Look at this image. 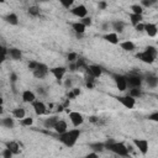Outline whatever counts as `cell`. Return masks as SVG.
Segmentation results:
<instances>
[{
    "mask_svg": "<svg viewBox=\"0 0 158 158\" xmlns=\"http://www.w3.org/2000/svg\"><path fill=\"white\" fill-rule=\"evenodd\" d=\"M135 30H136L137 32H143V30H144V23H143V22L137 23V25L135 26Z\"/></svg>",
    "mask_w": 158,
    "mask_h": 158,
    "instance_id": "41",
    "label": "cell"
},
{
    "mask_svg": "<svg viewBox=\"0 0 158 158\" xmlns=\"http://www.w3.org/2000/svg\"><path fill=\"white\" fill-rule=\"evenodd\" d=\"M74 1H75V0H59L60 5H62L63 7H65V9H69V7L74 4Z\"/></svg>",
    "mask_w": 158,
    "mask_h": 158,
    "instance_id": "35",
    "label": "cell"
},
{
    "mask_svg": "<svg viewBox=\"0 0 158 158\" xmlns=\"http://www.w3.org/2000/svg\"><path fill=\"white\" fill-rule=\"evenodd\" d=\"M144 51H146V52H148V53H151L152 56L157 57V48H156L154 46H147V47L144 48Z\"/></svg>",
    "mask_w": 158,
    "mask_h": 158,
    "instance_id": "36",
    "label": "cell"
},
{
    "mask_svg": "<svg viewBox=\"0 0 158 158\" xmlns=\"http://www.w3.org/2000/svg\"><path fill=\"white\" fill-rule=\"evenodd\" d=\"M78 69V67H77V63L75 62H70V65H69V70H72V72H75Z\"/></svg>",
    "mask_w": 158,
    "mask_h": 158,
    "instance_id": "45",
    "label": "cell"
},
{
    "mask_svg": "<svg viewBox=\"0 0 158 158\" xmlns=\"http://www.w3.org/2000/svg\"><path fill=\"white\" fill-rule=\"evenodd\" d=\"M2 2H5V0H0V4H2Z\"/></svg>",
    "mask_w": 158,
    "mask_h": 158,
    "instance_id": "56",
    "label": "cell"
},
{
    "mask_svg": "<svg viewBox=\"0 0 158 158\" xmlns=\"http://www.w3.org/2000/svg\"><path fill=\"white\" fill-rule=\"evenodd\" d=\"M137 57H138V58H139L142 62L148 63V64H151V63H153V62L156 60V57H154V56H152L151 53L146 52V51H143V52L138 53V54H137Z\"/></svg>",
    "mask_w": 158,
    "mask_h": 158,
    "instance_id": "14",
    "label": "cell"
},
{
    "mask_svg": "<svg viewBox=\"0 0 158 158\" xmlns=\"http://www.w3.org/2000/svg\"><path fill=\"white\" fill-rule=\"evenodd\" d=\"M37 65H38V62H36V60H31V62L28 63V69L35 70V69L37 68Z\"/></svg>",
    "mask_w": 158,
    "mask_h": 158,
    "instance_id": "42",
    "label": "cell"
},
{
    "mask_svg": "<svg viewBox=\"0 0 158 158\" xmlns=\"http://www.w3.org/2000/svg\"><path fill=\"white\" fill-rule=\"evenodd\" d=\"M2 112H4V110H2V106L0 105V115H2Z\"/></svg>",
    "mask_w": 158,
    "mask_h": 158,
    "instance_id": "54",
    "label": "cell"
},
{
    "mask_svg": "<svg viewBox=\"0 0 158 158\" xmlns=\"http://www.w3.org/2000/svg\"><path fill=\"white\" fill-rule=\"evenodd\" d=\"M128 95H131L132 98H139L141 95H142V91H141V88H131L130 89V93H128Z\"/></svg>",
    "mask_w": 158,
    "mask_h": 158,
    "instance_id": "32",
    "label": "cell"
},
{
    "mask_svg": "<svg viewBox=\"0 0 158 158\" xmlns=\"http://www.w3.org/2000/svg\"><path fill=\"white\" fill-rule=\"evenodd\" d=\"M149 37H156L157 36V32H158V27L156 23H144V30H143Z\"/></svg>",
    "mask_w": 158,
    "mask_h": 158,
    "instance_id": "12",
    "label": "cell"
},
{
    "mask_svg": "<svg viewBox=\"0 0 158 158\" xmlns=\"http://www.w3.org/2000/svg\"><path fill=\"white\" fill-rule=\"evenodd\" d=\"M148 118H149V120H152V121H158V112L156 111V112L151 114V115L148 116Z\"/></svg>",
    "mask_w": 158,
    "mask_h": 158,
    "instance_id": "44",
    "label": "cell"
},
{
    "mask_svg": "<svg viewBox=\"0 0 158 158\" xmlns=\"http://www.w3.org/2000/svg\"><path fill=\"white\" fill-rule=\"evenodd\" d=\"M72 28L74 30V32L75 33H78V35H81V33H84L85 32V26L80 22V21H77V22H73L72 23Z\"/></svg>",
    "mask_w": 158,
    "mask_h": 158,
    "instance_id": "21",
    "label": "cell"
},
{
    "mask_svg": "<svg viewBox=\"0 0 158 158\" xmlns=\"http://www.w3.org/2000/svg\"><path fill=\"white\" fill-rule=\"evenodd\" d=\"M40 2H47V1H49V0H38Z\"/></svg>",
    "mask_w": 158,
    "mask_h": 158,
    "instance_id": "55",
    "label": "cell"
},
{
    "mask_svg": "<svg viewBox=\"0 0 158 158\" xmlns=\"http://www.w3.org/2000/svg\"><path fill=\"white\" fill-rule=\"evenodd\" d=\"M69 120L73 123V126L78 127L84 122V116L79 111H72V112H69Z\"/></svg>",
    "mask_w": 158,
    "mask_h": 158,
    "instance_id": "6",
    "label": "cell"
},
{
    "mask_svg": "<svg viewBox=\"0 0 158 158\" xmlns=\"http://www.w3.org/2000/svg\"><path fill=\"white\" fill-rule=\"evenodd\" d=\"M77 59H78V54L75 52H69L68 53V60H69V63L70 62H75Z\"/></svg>",
    "mask_w": 158,
    "mask_h": 158,
    "instance_id": "39",
    "label": "cell"
},
{
    "mask_svg": "<svg viewBox=\"0 0 158 158\" xmlns=\"http://www.w3.org/2000/svg\"><path fill=\"white\" fill-rule=\"evenodd\" d=\"M79 136H80V131L78 128H73V130H69V131L67 130L65 132L59 135V141L67 147H73L77 143Z\"/></svg>",
    "mask_w": 158,
    "mask_h": 158,
    "instance_id": "1",
    "label": "cell"
},
{
    "mask_svg": "<svg viewBox=\"0 0 158 158\" xmlns=\"http://www.w3.org/2000/svg\"><path fill=\"white\" fill-rule=\"evenodd\" d=\"M22 100L25 101V102H30V104H32L35 100H36V95H35V93L33 91H31V90H25L23 93H22Z\"/></svg>",
    "mask_w": 158,
    "mask_h": 158,
    "instance_id": "17",
    "label": "cell"
},
{
    "mask_svg": "<svg viewBox=\"0 0 158 158\" xmlns=\"http://www.w3.org/2000/svg\"><path fill=\"white\" fill-rule=\"evenodd\" d=\"M64 86L68 88V89H70V88H72V80H70V79H65V81H64Z\"/></svg>",
    "mask_w": 158,
    "mask_h": 158,
    "instance_id": "47",
    "label": "cell"
},
{
    "mask_svg": "<svg viewBox=\"0 0 158 158\" xmlns=\"http://www.w3.org/2000/svg\"><path fill=\"white\" fill-rule=\"evenodd\" d=\"M49 73H52V75H53L58 81H60V80L64 78L65 73H67V68H65V67H54V68H51V69H49Z\"/></svg>",
    "mask_w": 158,
    "mask_h": 158,
    "instance_id": "9",
    "label": "cell"
},
{
    "mask_svg": "<svg viewBox=\"0 0 158 158\" xmlns=\"http://www.w3.org/2000/svg\"><path fill=\"white\" fill-rule=\"evenodd\" d=\"M118 44H120V47H121L123 51H126V52H131V51H133V49H135V43H133L132 41H123V42H118Z\"/></svg>",
    "mask_w": 158,
    "mask_h": 158,
    "instance_id": "24",
    "label": "cell"
},
{
    "mask_svg": "<svg viewBox=\"0 0 158 158\" xmlns=\"http://www.w3.org/2000/svg\"><path fill=\"white\" fill-rule=\"evenodd\" d=\"M102 30H104V31H107V30H109V23H107V22L102 23Z\"/></svg>",
    "mask_w": 158,
    "mask_h": 158,
    "instance_id": "51",
    "label": "cell"
},
{
    "mask_svg": "<svg viewBox=\"0 0 158 158\" xmlns=\"http://www.w3.org/2000/svg\"><path fill=\"white\" fill-rule=\"evenodd\" d=\"M133 143L143 156L147 154V152H148V141L147 139H143V138H138L137 139L136 138V139H133Z\"/></svg>",
    "mask_w": 158,
    "mask_h": 158,
    "instance_id": "10",
    "label": "cell"
},
{
    "mask_svg": "<svg viewBox=\"0 0 158 158\" xmlns=\"http://www.w3.org/2000/svg\"><path fill=\"white\" fill-rule=\"evenodd\" d=\"M104 40L105 41H107L109 43H111V44H117L120 41H118V35L116 33V32H109V33H106L105 36H104Z\"/></svg>",
    "mask_w": 158,
    "mask_h": 158,
    "instance_id": "16",
    "label": "cell"
},
{
    "mask_svg": "<svg viewBox=\"0 0 158 158\" xmlns=\"http://www.w3.org/2000/svg\"><path fill=\"white\" fill-rule=\"evenodd\" d=\"M7 53L15 60H20L22 58V53H21V51L19 48H10V49H7Z\"/></svg>",
    "mask_w": 158,
    "mask_h": 158,
    "instance_id": "22",
    "label": "cell"
},
{
    "mask_svg": "<svg viewBox=\"0 0 158 158\" xmlns=\"http://www.w3.org/2000/svg\"><path fill=\"white\" fill-rule=\"evenodd\" d=\"M32 107H33V110H35V112H36L37 115H43V114L47 111V107H46V105H44L42 101L35 100V101L32 102Z\"/></svg>",
    "mask_w": 158,
    "mask_h": 158,
    "instance_id": "13",
    "label": "cell"
},
{
    "mask_svg": "<svg viewBox=\"0 0 158 158\" xmlns=\"http://www.w3.org/2000/svg\"><path fill=\"white\" fill-rule=\"evenodd\" d=\"M86 73L93 77V78H99L101 74H102V68L98 64H90V65H86Z\"/></svg>",
    "mask_w": 158,
    "mask_h": 158,
    "instance_id": "7",
    "label": "cell"
},
{
    "mask_svg": "<svg viewBox=\"0 0 158 158\" xmlns=\"http://www.w3.org/2000/svg\"><path fill=\"white\" fill-rule=\"evenodd\" d=\"M90 121H91V122H95V121H96V117L91 116V117H90Z\"/></svg>",
    "mask_w": 158,
    "mask_h": 158,
    "instance_id": "53",
    "label": "cell"
},
{
    "mask_svg": "<svg viewBox=\"0 0 158 158\" xmlns=\"http://www.w3.org/2000/svg\"><path fill=\"white\" fill-rule=\"evenodd\" d=\"M20 121V123L22 125V126H25V127H28V126H32V123H33V118L32 117H22V118H20L19 120Z\"/></svg>",
    "mask_w": 158,
    "mask_h": 158,
    "instance_id": "31",
    "label": "cell"
},
{
    "mask_svg": "<svg viewBox=\"0 0 158 158\" xmlns=\"http://www.w3.org/2000/svg\"><path fill=\"white\" fill-rule=\"evenodd\" d=\"M6 148H9L12 154H19L20 153V144L15 141H10V142H6Z\"/></svg>",
    "mask_w": 158,
    "mask_h": 158,
    "instance_id": "19",
    "label": "cell"
},
{
    "mask_svg": "<svg viewBox=\"0 0 158 158\" xmlns=\"http://www.w3.org/2000/svg\"><path fill=\"white\" fill-rule=\"evenodd\" d=\"M53 130H54L58 135H60V133H63V132H65V131L68 130V125H67L65 121H63V120H58V121L56 122Z\"/></svg>",
    "mask_w": 158,
    "mask_h": 158,
    "instance_id": "15",
    "label": "cell"
},
{
    "mask_svg": "<svg viewBox=\"0 0 158 158\" xmlns=\"http://www.w3.org/2000/svg\"><path fill=\"white\" fill-rule=\"evenodd\" d=\"M38 93H40V94H44V91H43V88H38Z\"/></svg>",
    "mask_w": 158,
    "mask_h": 158,
    "instance_id": "52",
    "label": "cell"
},
{
    "mask_svg": "<svg viewBox=\"0 0 158 158\" xmlns=\"http://www.w3.org/2000/svg\"><path fill=\"white\" fill-rule=\"evenodd\" d=\"M98 6H99V9L104 10V9H106V7H107V2H106V1H104V0H101V1H99Z\"/></svg>",
    "mask_w": 158,
    "mask_h": 158,
    "instance_id": "43",
    "label": "cell"
},
{
    "mask_svg": "<svg viewBox=\"0 0 158 158\" xmlns=\"http://www.w3.org/2000/svg\"><path fill=\"white\" fill-rule=\"evenodd\" d=\"M57 121H58V117L57 116H49V117H47L43 121V125H44L46 128H53Z\"/></svg>",
    "mask_w": 158,
    "mask_h": 158,
    "instance_id": "25",
    "label": "cell"
},
{
    "mask_svg": "<svg viewBox=\"0 0 158 158\" xmlns=\"http://www.w3.org/2000/svg\"><path fill=\"white\" fill-rule=\"evenodd\" d=\"M112 79L117 86V89L120 91H125L127 90V80H126V75L122 74H112Z\"/></svg>",
    "mask_w": 158,
    "mask_h": 158,
    "instance_id": "3",
    "label": "cell"
},
{
    "mask_svg": "<svg viewBox=\"0 0 158 158\" xmlns=\"http://www.w3.org/2000/svg\"><path fill=\"white\" fill-rule=\"evenodd\" d=\"M12 115H14V117L15 118H22V117H25L26 116V111H25V109L23 107H16L14 111H12Z\"/></svg>",
    "mask_w": 158,
    "mask_h": 158,
    "instance_id": "28",
    "label": "cell"
},
{
    "mask_svg": "<svg viewBox=\"0 0 158 158\" xmlns=\"http://www.w3.org/2000/svg\"><path fill=\"white\" fill-rule=\"evenodd\" d=\"M6 54H7V49L4 46H0V64L6 59Z\"/></svg>",
    "mask_w": 158,
    "mask_h": 158,
    "instance_id": "34",
    "label": "cell"
},
{
    "mask_svg": "<svg viewBox=\"0 0 158 158\" xmlns=\"http://www.w3.org/2000/svg\"><path fill=\"white\" fill-rule=\"evenodd\" d=\"M72 93H73V95L77 98L78 95H80V89H78V88H73V89H72Z\"/></svg>",
    "mask_w": 158,
    "mask_h": 158,
    "instance_id": "46",
    "label": "cell"
},
{
    "mask_svg": "<svg viewBox=\"0 0 158 158\" xmlns=\"http://www.w3.org/2000/svg\"><path fill=\"white\" fill-rule=\"evenodd\" d=\"M131 12L132 14H138V15H142L143 14V7L138 4H135L131 6Z\"/></svg>",
    "mask_w": 158,
    "mask_h": 158,
    "instance_id": "33",
    "label": "cell"
},
{
    "mask_svg": "<svg viewBox=\"0 0 158 158\" xmlns=\"http://www.w3.org/2000/svg\"><path fill=\"white\" fill-rule=\"evenodd\" d=\"M72 14H73L74 16L79 17V19H81V17L88 16V9H86L85 5L80 4V5H78V6H75V7L72 9Z\"/></svg>",
    "mask_w": 158,
    "mask_h": 158,
    "instance_id": "11",
    "label": "cell"
},
{
    "mask_svg": "<svg viewBox=\"0 0 158 158\" xmlns=\"http://www.w3.org/2000/svg\"><path fill=\"white\" fill-rule=\"evenodd\" d=\"M86 86L88 88H94V81H89V80H86Z\"/></svg>",
    "mask_w": 158,
    "mask_h": 158,
    "instance_id": "50",
    "label": "cell"
},
{
    "mask_svg": "<svg viewBox=\"0 0 158 158\" xmlns=\"http://www.w3.org/2000/svg\"><path fill=\"white\" fill-rule=\"evenodd\" d=\"M89 147H90L94 152H96V153H98V152H102L104 148H105L104 143H99V142H96V143H90Z\"/></svg>",
    "mask_w": 158,
    "mask_h": 158,
    "instance_id": "30",
    "label": "cell"
},
{
    "mask_svg": "<svg viewBox=\"0 0 158 158\" xmlns=\"http://www.w3.org/2000/svg\"><path fill=\"white\" fill-rule=\"evenodd\" d=\"M105 148H107L109 151L114 152L115 154L117 156H121V157H127L128 156V148L126 144L121 143V142H115L112 139H109L104 143Z\"/></svg>",
    "mask_w": 158,
    "mask_h": 158,
    "instance_id": "2",
    "label": "cell"
},
{
    "mask_svg": "<svg viewBox=\"0 0 158 158\" xmlns=\"http://www.w3.org/2000/svg\"><path fill=\"white\" fill-rule=\"evenodd\" d=\"M126 80H127V88H141L142 85V78L137 74L127 75Z\"/></svg>",
    "mask_w": 158,
    "mask_h": 158,
    "instance_id": "4",
    "label": "cell"
},
{
    "mask_svg": "<svg viewBox=\"0 0 158 158\" xmlns=\"http://www.w3.org/2000/svg\"><path fill=\"white\" fill-rule=\"evenodd\" d=\"M0 125L6 127V128H12L15 122H14V118H11V117H4L0 120Z\"/></svg>",
    "mask_w": 158,
    "mask_h": 158,
    "instance_id": "26",
    "label": "cell"
},
{
    "mask_svg": "<svg viewBox=\"0 0 158 158\" xmlns=\"http://www.w3.org/2000/svg\"><path fill=\"white\" fill-rule=\"evenodd\" d=\"M14 154H12V152L9 149V148H5L4 151H2V157L4 158H11Z\"/></svg>",
    "mask_w": 158,
    "mask_h": 158,
    "instance_id": "40",
    "label": "cell"
},
{
    "mask_svg": "<svg viewBox=\"0 0 158 158\" xmlns=\"http://www.w3.org/2000/svg\"><path fill=\"white\" fill-rule=\"evenodd\" d=\"M111 25H112V28H114V31H115L116 33L123 32V28H125V22H123V21L116 20V21H114Z\"/></svg>",
    "mask_w": 158,
    "mask_h": 158,
    "instance_id": "20",
    "label": "cell"
},
{
    "mask_svg": "<svg viewBox=\"0 0 158 158\" xmlns=\"http://www.w3.org/2000/svg\"><path fill=\"white\" fill-rule=\"evenodd\" d=\"M156 2H157V0H141V4H142L144 7H151V6H153Z\"/></svg>",
    "mask_w": 158,
    "mask_h": 158,
    "instance_id": "37",
    "label": "cell"
},
{
    "mask_svg": "<svg viewBox=\"0 0 158 158\" xmlns=\"http://www.w3.org/2000/svg\"><path fill=\"white\" fill-rule=\"evenodd\" d=\"M4 20H5L7 23H10V25H17V23H19V17H17V15L14 14V12H10V14L5 15V16H4Z\"/></svg>",
    "mask_w": 158,
    "mask_h": 158,
    "instance_id": "18",
    "label": "cell"
},
{
    "mask_svg": "<svg viewBox=\"0 0 158 158\" xmlns=\"http://www.w3.org/2000/svg\"><path fill=\"white\" fill-rule=\"evenodd\" d=\"M10 79H11V81H12V83H15V81L17 80V75H16L15 73H11V75H10Z\"/></svg>",
    "mask_w": 158,
    "mask_h": 158,
    "instance_id": "49",
    "label": "cell"
},
{
    "mask_svg": "<svg viewBox=\"0 0 158 158\" xmlns=\"http://www.w3.org/2000/svg\"><path fill=\"white\" fill-rule=\"evenodd\" d=\"M80 22H81L85 27H88V26H90V25H91V22H93V21H91V17L85 16V17H81V19H80Z\"/></svg>",
    "mask_w": 158,
    "mask_h": 158,
    "instance_id": "38",
    "label": "cell"
},
{
    "mask_svg": "<svg viewBox=\"0 0 158 158\" xmlns=\"http://www.w3.org/2000/svg\"><path fill=\"white\" fill-rule=\"evenodd\" d=\"M27 12H28L30 16L36 17V16L40 15V7H38L37 5H32V6H30V7L27 9Z\"/></svg>",
    "mask_w": 158,
    "mask_h": 158,
    "instance_id": "29",
    "label": "cell"
},
{
    "mask_svg": "<svg viewBox=\"0 0 158 158\" xmlns=\"http://www.w3.org/2000/svg\"><path fill=\"white\" fill-rule=\"evenodd\" d=\"M146 81H147L148 86H151V88H157V85H158V78L156 74H148L146 78Z\"/></svg>",
    "mask_w": 158,
    "mask_h": 158,
    "instance_id": "23",
    "label": "cell"
},
{
    "mask_svg": "<svg viewBox=\"0 0 158 158\" xmlns=\"http://www.w3.org/2000/svg\"><path fill=\"white\" fill-rule=\"evenodd\" d=\"M142 20H143V17H142V15H138V14H130V21H131V23L133 25V26H136L137 23H139V22H142Z\"/></svg>",
    "mask_w": 158,
    "mask_h": 158,
    "instance_id": "27",
    "label": "cell"
},
{
    "mask_svg": "<svg viewBox=\"0 0 158 158\" xmlns=\"http://www.w3.org/2000/svg\"><path fill=\"white\" fill-rule=\"evenodd\" d=\"M32 73H33V77H36L38 79H42V78H44L49 73V68L46 64H43V63H38L37 68L35 70H32Z\"/></svg>",
    "mask_w": 158,
    "mask_h": 158,
    "instance_id": "5",
    "label": "cell"
},
{
    "mask_svg": "<svg viewBox=\"0 0 158 158\" xmlns=\"http://www.w3.org/2000/svg\"><path fill=\"white\" fill-rule=\"evenodd\" d=\"M85 157H86V158H96V157H98V153H96V152H91V153H88Z\"/></svg>",
    "mask_w": 158,
    "mask_h": 158,
    "instance_id": "48",
    "label": "cell"
},
{
    "mask_svg": "<svg viewBox=\"0 0 158 158\" xmlns=\"http://www.w3.org/2000/svg\"><path fill=\"white\" fill-rule=\"evenodd\" d=\"M117 100L126 107V109H132V107H135V105H136V99L135 98H132L131 95H126V96H118L117 98Z\"/></svg>",
    "mask_w": 158,
    "mask_h": 158,
    "instance_id": "8",
    "label": "cell"
}]
</instances>
